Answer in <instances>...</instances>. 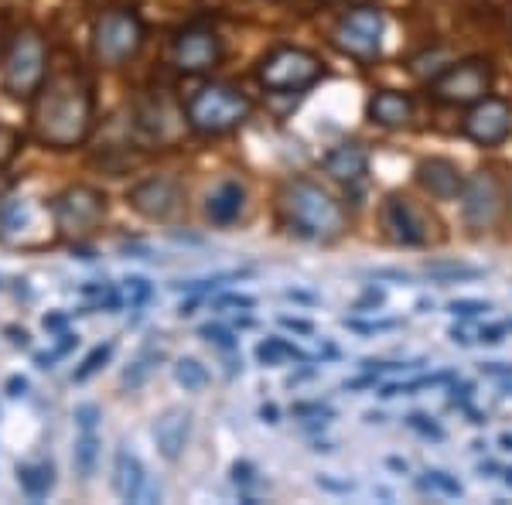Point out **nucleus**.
Instances as JSON below:
<instances>
[{
	"mask_svg": "<svg viewBox=\"0 0 512 505\" xmlns=\"http://www.w3.org/2000/svg\"><path fill=\"white\" fill-rule=\"evenodd\" d=\"M113 488L123 502H158L161 499V488L147 478L144 465L134 451L120 447L117 451V465H113Z\"/></svg>",
	"mask_w": 512,
	"mask_h": 505,
	"instance_id": "2eb2a0df",
	"label": "nucleus"
},
{
	"mask_svg": "<svg viewBox=\"0 0 512 505\" xmlns=\"http://www.w3.org/2000/svg\"><path fill=\"white\" fill-rule=\"evenodd\" d=\"M222 59V41L205 24H192L175 38V65L181 72H209Z\"/></svg>",
	"mask_w": 512,
	"mask_h": 505,
	"instance_id": "f8f14e48",
	"label": "nucleus"
},
{
	"mask_svg": "<svg viewBox=\"0 0 512 505\" xmlns=\"http://www.w3.org/2000/svg\"><path fill=\"white\" fill-rule=\"evenodd\" d=\"M318 488H332V492H352V482H332V478H318Z\"/></svg>",
	"mask_w": 512,
	"mask_h": 505,
	"instance_id": "e433bc0d",
	"label": "nucleus"
},
{
	"mask_svg": "<svg viewBox=\"0 0 512 505\" xmlns=\"http://www.w3.org/2000/svg\"><path fill=\"white\" fill-rule=\"evenodd\" d=\"M502 447H506V451H512V437H509V434L502 437Z\"/></svg>",
	"mask_w": 512,
	"mask_h": 505,
	"instance_id": "37998d69",
	"label": "nucleus"
},
{
	"mask_svg": "<svg viewBox=\"0 0 512 505\" xmlns=\"http://www.w3.org/2000/svg\"><path fill=\"white\" fill-rule=\"evenodd\" d=\"M383 226L393 243L400 246H427L431 243V215L417 209L407 195H390L383 205Z\"/></svg>",
	"mask_w": 512,
	"mask_h": 505,
	"instance_id": "9d476101",
	"label": "nucleus"
},
{
	"mask_svg": "<svg viewBox=\"0 0 512 505\" xmlns=\"http://www.w3.org/2000/svg\"><path fill=\"white\" fill-rule=\"evenodd\" d=\"M410 427H417L420 434H427V437H441V430H437L434 424H427V417H420V413L410 417Z\"/></svg>",
	"mask_w": 512,
	"mask_h": 505,
	"instance_id": "72a5a7b5",
	"label": "nucleus"
},
{
	"mask_svg": "<svg viewBox=\"0 0 512 505\" xmlns=\"http://www.w3.org/2000/svg\"><path fill=\"white\" fill-rule=\"evenodd\" d=\"M489 376H512V369L509 366H502V362H489V366H482Z\"/></svg>",
	"mask_w": 512,
	"mask_h": 505,
	"instance_id": "58836bf2",
	"label": "nucleus"
},
{
	"mask_svg": "<svg viewBox=\"0 0 512 505\" xmlns=\"http://www.w3.org/2000/svg\"><path fill=\"white\" fill-rule=\"evenodd\" d=\"M65 321H69L65 314H48V318H45V331H62Z\"/></svg>",
	"mask_w": 512,
	"mask_h": 505,
	"instance_id": "4c0bfd02",
	"label": "nucleus"
},
{
	"mask_svg": "<svg viewBox=\"0 0 512 505\" xmlns=\"http://www.w3.org/2000/svg\"><path fill=\"white\" fill-rule=\"evenodd\" d=\"M414 113V103H410L403 93H376L369 99V120L379 123V127H403Z\"/></svg>",
	"mask_w": 512,
	"mask_h": 505,
	"instance_id": "aec40b11",
	"label": "nucleus"
},
{
	"mask_svg": "<svg viewBox=\"0 0 512 505\" xmlns=\"http://www.w3.org/2000/svg\"><path fill=\"white\" fill-rule=\"evenodd\" d=\"M202 338L216 342L219 349H233V335H229L226 328H219V325H205V328H202Z\"/></svg>",
	"mask_w": 512,
	"mask_h": 505,
	"instance_id": "7c9ffc66",
	"label": "nucleus"
},
{
	"mask_svg": "<svg viewBox=\"0 0 512 505\" xmlns=\"http://www.w3.org/2000/svg\"><path fill=\"white\" fill-rule=\"evenodd\" d=\"M76 424H79V430H96L99 407H93V403H82V407H76Z\"/></svg>",
	"mask_w": 512,
	"mask_h": 505,
	"instance_id": "c756f323",
	"label": "nucleus"
},
{
	"mask_svg": "<svg viewBox=\"0 0 512 505\" xmlns=\"http://www.w3.org/2000/svg\"><path fill=\"white\" fill-rule=\"evenodd\" d=\"M280 212L291 233L315 243H332L345 233V209L315 181H291L280 192Z\"/></svg>",
	"mask_w": 512,
	"mask_h": 505,
	"instance_id": "f03ea898",
	"label": "nucleus"
},
{
	"mask_svg": "<svg viewBox=\"0 0 512 505\" xmlns=\"http://www.w3.org/2000/svg\"><path fill=\"white\" fill-rule=\"evenodd\" d=\"M427 482H434L437 488H444L448 495H461V485L454 482V478L444 475V471H431V478H427Z\"/></svg>",
	"mask_w": 512,
	"mask_h": 505,
	"instance_id": "473e14b6",
	"label": "nucleus"
},
{
	"mask_svg": "<svg viewBox=\"0 0 512 505\" xmlns=\"http://www.w3.org/2000/svg\"><path fill=\"white\" fill-rule=\"evenodd\" d=\"M72 465H76L79 478H93L99 465V437L96 430H82L76 447H72Z\"/></svg>",
	"mask_w": 512,
	"mask_h": 505,
	"instance_id": "412c9836",
	"label": "nucleus"
},
{
	"mask_svg": "<svg viewBox=\"0 0 512 505\" xmlns=\"http://www.w3.org/2000/svg\"><path fill=\"white\" fill-rule=\"evenodd\" d=\"M233 478H236V485L243 482V485H253V468L250 465H236L233 468Z\"/></svg>",
	"mask_w": 512,
	"mask_h": 505,
	"instance_id": "c9c22d12",
	"label": "nucleus"
},
{
	"mask_svg": "<svg viewBox=\"0 0 512 505\" xmlns=\"http://www.w3.org/2000/svg\"><path fill=\"white\" fill-rule=\"evenodd\" d=\"M253 308V297H222V301H216V308Z\"/></svg>",
	"mask_w": 512,
	"mask_h": 505,
	"instance_id": "f704fd0d",
	"label": "nucleus"
},
{
	"mask_svg": "<svg viewBox=\"0 0 512 505\" xmlns=\"http://www.w3.org/2000/svg\"><path fill=\"white\" fill-rule=\"evenodd\" d=\"M383 31L386 21L376 7H355L345 14L335 28V45L342 52H349L352 59H376L383 48Z\"/></svg>",
	"mask_w": 512,
	"mask_h": 505,
	"instance_id": "1a4fd4ad",
	"label": "nucleus"
},
{
	"mask_svg": "<svg viewBox=\"0 0 512 505\" xmlns=\"http://www.w3.org/2000/svg\"><path fill=\"white\" fill-rule=\"evenodd\" d=\"M321 62L304 48H274L267 59L260 62V82L270 93H301V89L315 86L321 79Z\"/></svg>",
	"mask_w": 512,
	"mask_h": 505,
	"instance_id": "423d86ee",
	"label": "nucleus"
},
{
	"mask_svg": "<svg viewBox=\"0 0 512 505\" xmlns=\"http://www.w3.org/2000/svg\"><path fill=\"white\" fill-rule=\"evenodd\" d=\"M427 273L437 280H468V277H478V267H461V263H427Z\"/></svg>",
	"mask_w": 512,
	"mask_h": 505,
	"instance_id": "a878e982",
	"label": "nucleus"
},
{
	"mask_svg": "<svg viewBox=\"0 0 512 505\" xmlns=\"http://www.w3.org/2000/svg\"><path fill=\"white\" fill-rule=\"evenodd\" d=\"M18 482L28 499H45L55 485V471L52 465H24L18 468Z\"/></svg>",
	"mask_w": 512,
	"mask_h": 505,
	"instance_id": "4be33fe9",
	"label": "nucleus"
},
{
	"mask_svg": "<svg viewBox=\"0 0 512 505\" xmlns=\"http://www.w3.org/2000/svg\"><path fill=\"white\" fill-rule=\"evenodd\" d=\"M52 215L62 236H89L106 219V195L89 185H72L55 198Z\"/></svg>",
	"mask_w": 512,
	"mask_h": 505,
	"instance_id": "0eeeda50",
	"label": "nucleus"
},
{
	"mask_svg": "<svg viewBox=\"0 0 512 505\" xmlns=\"http://www.w3.org/2000/svg\"><path fill=\"white\" fill-rule=\"evenodd\" d=\"M499 209H502V188L495 175L489 171H478L475 178L465 181L461 188V212H465L468 226L472 229H485L499 219Z\"/></svg>",
	"mask_w": 512,
	"mask_h": 505,
	"instance_id": "ddd939ff",
	"label": "nucleus"
},
{
	"mask_svg": "<svg viewBox=\"0 0 512 505\" xmlns=\"http://www.w3.org/2000/svg\"><path fill=\"white\" fill-rule=\"evenodd\" d=\"M332 4H362V0H332Z\"/></svg>",
	"mask_w": 512,
	"mask_h": 505,
	"instance_id": "c03bdc74",
	"label": "nucleus"
},
{
	"mask_svg": "<svg viewBox=\"0 0 512 505\" xmlns=\"http://www.w3.org/2000/svg\"><path fill=\"white\" fill-rule=\"evenodd\" d=\"M256 359H260L263 366H280V362H304L308 355L301 349H294L291 342H284V338H267V342H260V349H256Z\"/></svg>",
	"mask_w": 512,
	"mask_h": 505,
	"instance_id": "5701e85b",
	"label": "nucleus"
},
{
	"mask_svg": "<svg viewBox=\"0 0 512 505\" xmlns=\"http://www.w3.org/2000/svg\"><path fill=\"white\" fill-rule=\"evenodd\" d=\"M18 151H21V134L14 127H7V123H0V168H7L18 157Z\"/></svg>",
	"mask_w": 512,
	"mask_h": 505,
	"instance_id": "bb28decb",
	"label": "nucleus"
},
{
	"mask_svg": "<svg viewBox=\"0 0 512 505\" xmlns=\"http://www.w3.org/2000/svg\"><path fill=\"white\" fill-rule=\"evenodd\" d=\"M284 328H294V331H301V335H308L311 331L308 321H297V318H284Z\"/></svg>",
	"mask_w": 512,
	"mask_h": 505,
	"instance_id": "ea45409f",
	"label": "nucleus"
},
{
	"mask_svg": "<svg viewBox=\"0 0 512 505\" xmlns=\"http://www.w3.org/2000/svg\"><path fill=\"white\" fill-rule=\"evenodd\" d=\"M417 185L434 198H458L465 188V175L448 157H427L417 164Z\"/></svg>",
	"mask_w": 512,
	"mask_h": 505,
	"instance_id": "dca6fc26",
	"label": "nucleus"
},
{
	"mask_svg": "<svg viewBox=\"0 0 512 505\" xmlns=\"http://www.w3.org/2000/svg\"><path fill=\"white\" fill-rule=\"evenodd\" d=\"M188 434H192V417L185 410H164L158 420H154V444L168 461H178L181 451L188 444Z\"/></svg>",
	"mask_w": 512,
	"mask_h": 505,
	"instance_id": "f3484780",
	"label": "nucleus"
},
{
	"mask_svg": "<svg viewBox=\"0 0 512 505\" xmlns=\"http://www.w3.org/2000/svg\"><path fill=\"white\" fill-rule=\"evenodd\" d=\"M492 89V65L482 59L458 62L431 82V96L448 106H472Z\"/></svg>",
	"mask_w": 512,
	"mask_h": 505,
	"instance_id": "6e6552de",
	"label": "nucleus"
},
{
	"mask_svg": "<svg viewBox=\"0 0 512 505\" xmlns=\"http://www.w3.org/2000/svg\"><path fill=\"white\" fill-rule=\"evenodd\" d=\"M489 311V304L482 301H454L451 304V314H461V318H475V314Z\"/></svg>",
	"mask_w": 512,
	"mask_h": 505,
	"instance_id": "2f4dec72",
	"label": "nucleus"
},
{
	"mask_svg": "<svg viewBox=\"0 0 512 505\" xmlns=\"http://www.w3.org/2000/svg\"><path fill=\"white\" fill-rule=\"evenodd\" d=\"M144 45V21L127 7L106 11L93 28V55L103 65H123L130 62Z\"/></svg>",
	"mask_w": 512,
	"mask_h": 505,
	"instance_id": "39448f33",
	"label": "nucleus"
},
{
	"mask_svg": "<svg viewBox=\"0 0 512 505\" xmlns=\"http://www.w3.org/2000/svg\"><path fill=\"white\" fill-rule=\"evenodd\" d=\"M110 355H113V345L110 342L99 345V349H93V352L86 355V362H82V366L76 369V376H72V379H76V383H86V379L93 376V372H99V369L106 366V359H110Z\"/></svg>",
	"mask_w": 512,
	"mask_h": 505,
	"instance_id": "393cba45",
	"label": "nucleus"
},
{
	"mask_svg": "<svg viewBox=\"0 0 512 505\" xmlns=\"http://www.w3.org/2000/svg\"><path fill=\"white\" fill-rule=\"evenodd\" d=\"M151 369H154V359H151V355H144V359H137L134 366L123 372V383H127V386H140L147 376H151Z\"/></svg>",
	"mask_w": 512,
	"mask_h": 505,
	"instance_id": "cd10ccee",
	"label": "nucleus"
},
{
	"mask_svg": "<svg viewBox=\"0 0 512 505\" xmlns=\"http://www.w3.org/2000/svg\"><path fill=\"white\" fill-rule=\"evenodd\" d=\"M263 420H270V424H274V420H277V407H263Z\"/></svg>",
	"mask_w": 512,
	"mask_h": 505,
	"instance_id": "79ce46f5",
	"label": "nucleus"
},
{
	"mask_svg": "<svg viewBox=\"0 0 512 505\" xmlns=\"http://www.w3.org/2000/svg\"><path fill=\"white\" fill-rule=\"evenodd\" d=\"M243 212H246V188L239 181H222L216 192L205 198V215L216 226H233Z\"/></svg>",
	"mask_w": 512,
	"mask_h": 505,
	"instance_id": "a211bd4d",
	"label": "nucleus"
},
{
	"mask_svg": "<svg viewBox=\"0 0 512 505\" xmlns=\"http://www.w3.org/2000/svg\"><path fill=\"white\" fill-rule=\"evenodd\" d=\"M48 76V45L41 31L24 28L14 35L11 52L4 59V89L14 99H28L41 89Z\"/></svg>",
	"mask_w": 512,
	"mask_h": 505,
	"instance_id": "20e7f679",
	"label": "nucleus"
},
{
	"mask_svg": "<svg viewBox=\"0 0 512 505\" xmlns=\"http://www.w3.org/2000/svg\"><path fill=\"white\" fill-rule=\"evenodd\" d=\"M512 134V106L499 96H485L472 103L465 117V137L482 147L502 144Z\"/></svg>",
	"mask_w": 512,
	"mask_h": 505,
	"instance_id": "9b49d317",
	"label": "nucleus"
},
{
	"mask_svg": "<svg viewBox=\"0 0 512 505\" xmlns=\"http://www.w3.org/2000/svg\"><path fill=\"white\" fill-rule=\"evenodd\" d=\"M506 482H509V485H512V471H506Z\"/></svg>",
	"mask_w": 512,
	"mask_h": 505,
	"instance_id": "a18cd8bd",
	"label": "nucleus"
},
{
	"mask_svg": "<svg viewBox=\"0 0 512 505\" xmlns=\"http://www.w3.org/2000/svg\"><path fill=\"white\" fill-rule=\"evenodd\" d=\"M31 127L41 144L55 151L79 147L93 130V86L76 69L45 76L31 106Z\"/></svg>",
	"mask_w": 512,
	"mask_h": 505,
	"instance_id": "f257e3e1",
	"label": "nucleus"
},
{
	"mask_svg": "<svg viewBox=\"0 0 512 505\" xmlns=\"http://www.w3.org/2000/svg\"><path fill=\"white\" fill-rule=\"evenodd\" d=\"M175 379L188 389V393H202V389L212 383L209 369H205L198 359H178L175 362Z\"/></svg>",
	"mask_w": 512,
	"mask_h": 505,
	"instance_id": "b1692460",
	"label": "nucleus"
},
{
	"mask_svg": "<svg viewBox=\"0 0 512 505\" xmlns=\"http://www.w3.org/2000/svg\"><path fill=\"white\" fill-rule=\"evenodd\" d=\"M7 389H11V396H21L24 389H28V383H24V379H18V376H14L11 383H7Z\"/></svg>",
	"mask_w": 512,
	"mask_h": 505,
	"instance_id": "a19ab883",
	"label": "nucleus"
},
{
	"mask_svg": "<svg viewBox=\"0 0 512 505\" xmlns=\"http://www.w3.org/2000/svg\"><path fill=\"white\" fill-rule=\"evenodd\" d=\"M123 291H127L130 304H144L147 297H151V284H147L144 277H130L127 284H123Z\"/></svg>",
	"mask_w": 512,
	"mask_h": 505,
	"instance_id": "c85d7f7f",
	"label": "nucleus"
},
{
	"mask_svg": "<svg viewBox=\"0 0 512 505\" xmlns=\"http://www.w3.org/2000/svg\"><path fill=\"white\" fill-rule=\"evenodd\" d=\"M130 205L144 219H171L181 209V185L175 178H147L130 192Z\"/></svg>",
	"mask_w": 512,
	"mask_h": 505,
	"instance_id": "4468645a",
	"label": "nucleus"
},
{
	"mask_svg": "<svg viewBox=\"0 0 512 505\" xmlns=\"http://www.w3.org/2000/svg\"><path fill=\"white\" fill-rule=\"evenodd\" d=\"M250 113H253V103L243 89L226 86V82H209V86H202L192 99H188L185 120L195 134L219 137V134L236 130Z\"/></svg>",
	"mask_w": 512,
	"mask_h": 505,
	"instance_id": "7ed1b4c3",
	"label": "nucleus"
},
{
	"mask_svg": "<svg viewBox=\"0 0 512 505\" xmlns=\"http://www.w3.org/2000/svg\"><path fill=\"white\" fill-rule=\"evenodd\" d=\"M366 164H369V157L359 144H338L335 151H328L325 157V171L335 181H345V185L366 175Z\"/></svg>",
	"mask_w": 512,
	"mask_h": 505,
	"instance_id": "6ab92c4d",
	"label": "nucleus"
}]
</instances>
